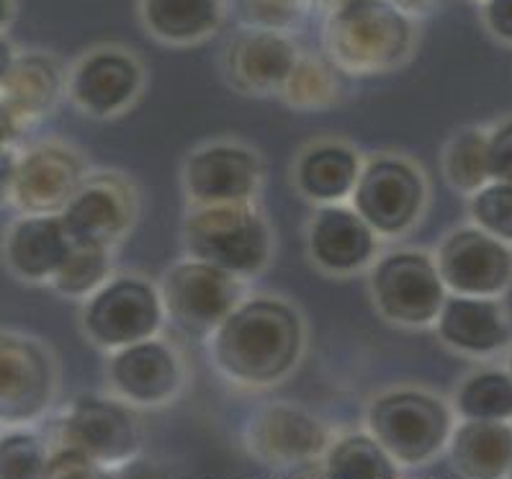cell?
<instances>
[{
  "mask_svg": "<svg viewBox=\"0 0 512 479\" xmlns=\"http://www.w3.org/2000/svg\"><path fill=\"white\" fill-rule=\"evenodd\" d=\"M487 160L492 181L512 183V116L487 127Z\"/></svg>",
  "mask_w": 512,
  "mask_h": 479,
  "instance_id": "cell-36",
  "label": "cell"
},
{
  "mask_svg": "<svg viewBox=\"0 0 512 479\" xmlns=\"http://www.w3.org/2000/svg\"><path fill=\"white\" fill-rule=\"evenodd\" d=\"M302 52L291 31L240 24L224 44L222 78L240 96L278 98Z\"/></svg>",
  "mask_w": 512,
  "mask_h": 479,
  "instance_id": "cell-17",
  "label": "cell"
},
{
  "mask_svg": "<svg viewBox=\"0 0 512 479\" xmlns=\"http://www.w3.org/2000/svg\"><path fill=\"white\" fill-rule=\"evenodd\" d=\"M320 474L330 479H394L402 467L366 428L340 433L320 461Z\"/></svg>",
  "mask_w": 512,
  "mask_h": 479,
  "instance_id": "cell-26",
  "label": "cell"
},
{
  "mask_svg": "<svg viewBox=\"0 0 512 479\" xmlns=\"http://www.w3.org/2000/svg\"><path fill=\"white\" fill-rule=\"evenodd\" d=\"M145 88V62L124 44L88 47L67 67V101L98 122H114L134 111Z\"/></svg>",
  "mask_w": 512,
  "mask_h": 479,
  "instance_id": "cell-10",
  "label": "cell"
},
{
  "mask_svg": "<svg viewBox=\"0 0 512 479\" xmlns=\"http://www.w3.org/2000/svg\"><path fill=\"white\" fill-rule=\"evenodd\" d=\"M451 405L461 420H512V374L507 366L469 371L453 389Z\"/></svg>",
  "mask_w": 512,
  "mask_h": 479,
  "instance_id": "cell-27",
  "label": "cell"
},
{
  "mask_svg": "<svg viewBox=\"0 0 512 479\" xmlns=\"http://www.w3.org/2000/svg\"><path fill=\"white\" fill-rule=\"evenodd\" d=\"M448 294L505 297L512 289V245L482 227L458 225L433 250Z\"/></svg>",
  "mask_w": 512,
  "mask_h": 479,
  "instance_id": "cell-19",
  "label": "cell"
},
{
  "mask_svg": "<svg viewBox=\"0 0 512 479\" xmlns=\"http://www.w3.org/2000/svg\"><path fill=\"white\" fill-rule=\"evenodd\" d=\"M165 325L168 312L160 284L145 273L116 271L80 302V333L103 353L165 333Z\"/></svg>",
  "mask_w": 512,
  "mask_h": 479,
  "instance_id": "cell-7",
  "label": "cell"
},
{
  "mask_svg": "<svg viewBox=\"0 0 512 479\" xmlns=\"http://www.w3.org/2000/svg\"><path fill=\"white\" fill-rule=\"evenodd\" d=\"M340 70L322 55L302 52L278 101L302 114H322L340 101Z\"/></svg>",
  "mask_w": 512,
  "mask_h": 479,
  "instance_id": "cell-29",
  "label": "cell"
},
{
  "mask_svg": "<svg viewBox=\"0 0 512 479\" xmlns=\"http://www.w3.org/2000/svg\"><path fill=\"white\" fill-rule=\"evenodd\" d=\"M91 170L83 152L65 140L24 145L13 173L11 207L19 214H60Z\"/></svg>",
  "mask_w": 512,
  "mask_h": 479,
  "instance_id": "cell-16",
  "label": "cell"
},
{
  "mask_svg": "<svg viewBox=\"0 0 512 479\" xmlns=\"http://www.w3.org/2000/svg\"><path fill=\"white\" fill-rule=\"evenodd\" d=\"M21 147H24V134L13 127V122L0 106V207L11 204L13 173H16Z\"/></svg>",
  "mask_w": 512,
  "mask_h": 479,
  "instance_id": "cell-35",
  "label": "cell"
},
{
  "mask_svg": "<svg viewBox=\"0 0 512 479\" xmlns=\"http://www.w3.org/2000/svg\"><path fill=\"white\" fill-rule=\"evenodd\" d=\"M266 186V160L247 142L217 137L191 147L181 163L186 207L258 201Z\"/></svg>",
  "mask_w": 512,
  "mask_h": 479,
  "instance_id": "cell-12",
  "label": "cell"
},
{
  "mask_svg": "<svg viewBox=\"0 0 512 479\" xmlns=\"http://www.w3.org/2000/svg\"><path fill=\"white\" fill-rule=\"evenodd\" d=\"M510 477H512V472H510Z\"/></svg>",
  "mask_w": 512,
  "mask_h": 479,
  "instance_id": "cell-45",
  "label": "cell"
},
{
  "mask_svg": "<svg viewBox=\"0 0 512 479\" xmlns=\"http://www.w3.org/2000/svg\"><path fill=\"white\" fill-rule=\"evenodd\" d=\"M52 441L73 443L114 474L142 454L145 425L137 407L111 392H85L62 410Z\"/></svg>",
  "mask_w": 512,
  "mask_h": 479,
  "instance_id": "cell-11",
  "label": "cell"
},
{
  "mask_svg": "<svg viewBox=\"0 0 512 479\" xmlns=\"http://www.w3.org/2000/svg\"><path fill=\"white\" fill-rule=\"evenodd\" d=\"M330 3H332V0H314V6H317V11H325V8L327 6H330Z\"/></svg>",
  "mask_w": 512,
  "mask_h": 479,
  "instance_id": "cell-42",
  "label": "cell"
},
{
  "mask_svg": "<svg viewBox=\"0 0 512 479\" xmlns=\"http://www.w3.org/2000/svg\"><path fill=\"white\" fill-rule=\"evenodd\" d=\"M116 273V250L98 248V245H75L62 263L49 289L62 299L85 302L93 292H98Z\"/></svg>",
  "mask_w": 512,
  "mask_h": 479,
  "instance_id": "cell-30",
  "label": "cell"
},
{
  "mask_svg": "<svg viewBox=\"0 0 512 479\" xmlns=\"http://www.w3.org/2000/svg\"><path fill=\"white\" fill-rule=\"evenodd\" d=\"M420 44V21L394 0H332L322 11V52L350 78L402 70Z\"/></svg>",
  "mask_w": 512,
  "mask_h": 479,
  "instance_id": "cell-2",
  "label": "cell"
},
{
  "mask_svg": "<svg viewBox=\"0 0 512 479\" xmlns=\"http://www.w3.org/2000/svg\"><path fill=\"white\" fill-rule=\"evenodd\" d=\"M402 11H407L412 19L425 21L428 16H433L440 6H443V0H394Z\"/></svg>",
  "mask_w": 512,
  "mask_h": 479,
  "instance_id": "cell-38",
  "label": "cell"
},
{
  "mask_svg": "<svg viewBox=\"0 0 512 479\" xmlns=\"http://www.w3.org/2000/svg\"><path fill=\"white\" fill-rule=\"evenodd\" d=\"M232 11L240 16L242 24L291 31V34L307 19V13H312L307 8L286 6L278 0H232Z\"/></svg>",
  "mask_w": 512,
  "mask_h": 479,
  "instance_id": "cell-33",
  "label": "cell"
},
{
  "mask_svg": "<svg viewBox=\"0 0 512 479\" xmlns=\"http://www.w3.org/2000/svg\"><path fill=\"white\" fill-rule=\"evenodd\" d=\"M103 374L106 392L137 407L139 413L170 407L188 387L186 353L165 333L109 351Z\"/></svg>",
  "mask_w": 512,
  "mask_h": 479,
  "instance_id": "cell-9",
  "label": "cell"
},
{
  "mask_svg": "<svg viewBox=\"0 0 512 479\" xmlns=\"http://www.w3.org/2000/svg\"><path fill=\"white\" fill-rule=\"evenodd\" d=\"M507 371H510V374H512V343H510V348H507Z\"/></svg>",
  "mask_w": 512,
  "mask_h": 479,
  "instance_id": "cell-43",
  "label": "cell"
},
{
  "mask_svg": "<svg viewBox=\"0 0 512 479\" xmlns=\"http://www.w3.org/2000/svg\"><path fill=\"white\" fill-rule=\"evenodd\" d=\"M16 55H19V49L13 47L11 39L6 37V34H0V83H3V78H6V73L11 70L13 60H16Z\"/></svg>",
  "mask_w": 512,
  "mask_h": 479,
  "instance_id": "cell-39",
  "label": "cell"
},
{
  "mask_svg": "<svg viewBox=\"0 0 512 479\" xmlns=\"http://www.w3.org/2000/svg\"><path fill=\"white\" fill-rule=\"evenodd\" d=\"M60 392V364L44 340L0 330V420L39 425Z\"/></svg>",
  "mask_w": 512,
  "mask_h": 479,
  "instance_id": "cell-14",
  "label": "cell"
},
{
  "mask_svg": "<svg viewBox=\"0 0 512 479\" xmlns=\"http://www.w3.org/2000/svg\"><path fill=\"white\" fill-rule=\"evenodd\" d=\"M440 173L453 194L464 199L492 181L487 160V127L469 124L451 132L440 150Z\"/></svg>",
  "mask_w": 512,
  "mask_h": 479,
  "instance_id": "cell-28",
  "label": "cell"
},
{
  "mask_svg": "<svg viewBox=\"0 0 512 479\" xmlns=\"http://www.w3.org/2000/svg\"><path fill=\"white\" fill-rule=\"evenodd\" d=\"M49 438L39 425L0 428V479H44Z\"/></svg>",
  "mask_w": 512,
  "mask_h": 479,
  "instance_id": "cell-31",
  "label": "cell"
},
{
  "mask_svg": "<svg viewBox=\"0 0 512 479\" xmlns=\"http://www.w3.org/2000/svg\"><path fill=\"white\" fill-rule=\"evenodd\" d=\"M73 250L60 214H19L3 232L0 258L13 279L49 286Z\"/></svg>",
  "mask_w": 512,
  "mask_h": 479,
  "instance_id": "cell-22",
  "label": "cell"
},
{
  "mask_svg": "<svg viewBox=\"0 0 512 479\" xmlns=\"http://www.w3.org/2000/svg\"><path fill=\"white\" fill-rule=\"evenodd\" d=\"M109 469L101 467L91 454L65 441L49 443L47 467H44V479H93L109 477Z\"/></svg>",
  "mask_w": 512,
  "mask_h": 479,
  "instance_id": "cell-34",
  "label": "cell"
},
{
  "mask_svg": "<svg viewBox=\"0 0 512 479\" xmlns=\"http://www.w3.org/2000/svg\"><path fill=\"white\" fill-rule=\"evenodd\" d=\"M304 245L314 271L327 279H353L366 276L386 243L350 201H343L314 207L304 227Z\"/></svg>",
  "mask_w": 512,
  "mask_h": 479,
  "instance_id": "cell-18",
  "label": "cell"
},
{
  "mask_svg": "<svg viewBox=\"0 0 512 479\" xmlns=\"http://www.w3.org/2000/svg\"><path fill=\"white\" fill-rule=\"evenodd\" d=\"M309 348L307 317L289 297L250 292L206 338L211 369L229 387L266 392L289 382Z\"/></svg>",
  "mask_w": 512,
  "mask_h": 479,
  "instance_id": "cell-1",
  "label": "cell"
},
{
  "mask_svg": "<svg viewBox=\"0 0 512 479\" xmlns=\"http://www.w3.org/2000/svg\"><path fill=\"white\" fill-rule=\"evenodd\" d=\"M67 98V67L42 49H21L0 83V106L13 127L26 134L55 114Z\"/></svg>",
  "mask_w": 512,
  "mask_h": 479,
  "instance_id": "cell-21",
  "label": "cell"
},
{
  "mask_svg": "<svg viewBox=\"0 0 512 479\" xmlns=\"http://www.w3.org/2000/svg\"><path fill=\"white\" fill-rule=\"evenodd\" d=\"M278 3H286V6H296V8H307V11H314V0H278Z\"/></svg>",
  "mask_w": 512,
  "mask_h": 479,
  "instance_id": "cell-41",
  "label": "cell"
},
{
  "mask_svg": "<svg viewBox=\"0 0 512 479\" xmlns=\"http://www.w3.org/2000/svg\"><path fill=\"white\" fill-rule=\"evenodd\" d=\"M330 425L296 405V402H266L245 423L242 446L247 456L276 472H296L299 467H320L330 449Z\"/></svg>",
  "mask_w": 512,
  "mask_h": 479,
  "instance_id": "cell-13",
  "label": "cell"
},
{
  "mask_svg": "<svg viewBox=\"0 0 512 479\" xmlns=\"http://www.w3.org/2000/svg\"><path fill=\"white\" fill-rule=\"evenodd\" d=\"M232 13V0H137L147 37L173 49L199 47L217 37Z\"/></svg>",
  "mask_w": 512,
  "mask_h": 479,
  "instance_id": "cell-24",
  "label": "cell"
},
{
  "mask_svg": "<svg viewBox=\"0 0 512 479\" xmlns=\"http://www.w3.org/2000/svg\"><path fill=\"white\" fill-rule=\"evenodd\" d=\"M456 420L451 400L417 384L381 389L363 407V428L389 451L402 472L428 467L446 454Z\"/></svg>",
  "mask_w": 512,
  "mask_h": 479,
  "instance_id": "cell-3",
  "label": "cell"
},
{
  "mask_svg": "<svg viewBox=\"0 0 512 479\" xmlns=\"http://www.w3.org/2000/svg\"><path fill=\"white\" fill-rule=\"evenodd\" d=\"M363 155L343 137H314L304 142L291 163V186L307 204H343L356 191Z\"/></svg>",
  "mask_w": 512,
  "mask_h": 479,
  "instance_id": "cell-23",
  "label": "cell"
},
{
  "mask_svg": "<svg viewBox=\"0 0 512 479\" xmlns=\"http://www.w3.org/2000/svg\"><path fill=\"white\" fill-rule=\"evenodd\" d=\"M16 21V0H0V34H6Z\"/></svg>",
  "mask_w": 512,
  "mask_h": 479,
  "instance_id": "cell-40",
  "label": "cell"
},
{
  "mask_svg": "<svg viewBox=\"0 0 512 479\" xmlns=\"http://www.w3.org/2000/svg\"><path fill=\"white\" fill-rule=\"evenodd\" d=\"M466 214L471 225L482 227L489 235L500 237L502 243L512 245V183H484L479 191L466 196Z\"/></svg>",
  "mask_w": 512,
  "mask_h": 479,
  "instance_id": "cell-32",
  "label": "cell"
},
{
  "mask_svg": "<svg viewBox=\"0 0 512 479\" xmlns=\"http://www.w3.org/2000/svg\"><path fill=\"white\" fill-rule=\"evenodd\" d=\"M368 297L376 315L402 330H428L448 297L433 250H381L366 271Z\"/></svg>",
  "mask_w": 512,
  "mask_h": 479,
  "instance_id": "cell-6",
  "label": "cell"
},
{
  "mask_svg": "<svg viewBox=\"0 0 512 479\" xmlns=\"http://www.w3.org/2000/svg\"><path fill=\"white\" fill-rule=\"evenodd\" d=\"M453 472L466 479H500L512 472V420H456L446 449Z\"/></svg>",
  "mask_w": 512,
  "mask_h": 479,
  "instance_id": "cell-25",
  "label": "cell"
},
{
  "mask_svg": "<svg viewBox=\"0 0 512 479\" xmlns=\"http://www.w3.org/2000/svg\"><path fill=\"white\" fill-rule=\"evenodd\" d=\"M433 333L440 346L456 356L489 361L510 348L512 322L502 297L448 294L433 322Z\"/></svg>",
  "mask_w": 512,
  "mask_h": 479,
  "instance_id": "cell-20",
  "label": "cell"
},
{
  "mask_svg": "<svg viewBox=\"0 0 512 479\" xmlns=\"http://www.w3.org/2000/svg\"><path fill=\"white\" fill-rule=\"evenodd\" d=\"M142 214V194L121 170H91L78 194L62 209V225L75 245L119 250Z\"/></svg>",
  "mask_w": 512,
  "mask_h": 479,
  "instance_id": "cell-15",
  "label": "cell"
},
{
  "mask_svg": "<svg viewBox=\"0 0 512 479\" xmlns=\"http://www.w3.org/2000/svg\"><path fill=\"white\" fill-rule=\"evenodd\" d=\"M476 3H479V0H476Z\"/></svg>",
  "mask_w": 512,
  "mask_h": 479,
  "instance_id": "cell-46",
  "label": "cell"
},
{
  "mask_svg": "<svg viewBox=\"0 0 512 479\" xmlns=\"http://www.w3.org/2000/svg\"><path fill=\"white\" fill-rule=\"evenodd\" d=\"M0 428H3V420H0Z\"/></svg>",
  "mask_w": 512,
  "mask_h": 479,
  "instance_id": "cell-44",
  "label": "cell"
},
{
  "mask_svg": "<svg viewBox=\"0 0 512 479\" xmlns=\"http://www.w3.org/2000/svg\"><path fill=\"white\" fill-rule=\"evenodd\" d=\"M183 253L235 273L253 284L276 258V230L258 201L186 207Z\"/></svg>",
  "mask_w": 512,
  "mask_h": 479,
  "instance_id": "cell-4",
  "label": "cell"
},
{
  "mask_svg": "<svg viewBox=\"0 0 512 479\" xmlns=\"http://www.w3.org/2000/svg\"><path fill=\"white\" fill-rule=\"evenodd\" d=\"M479 19L489 37L512 47V0H479Z\"/></svg>",
  "mask_w": 512,
  "mask_h": 479,
  "instance_id": "cell-37",
  "label": "cell"
},
{
  "mask_svg": "<svg viewBox=\"0 0 512 479\" xmlns=\"http://www.w3.org/2000/svg\"><path fill=\"white\" fill-rule=\"evenodd\" d=\"M157 284L163 292L168 322L199 340L209 338L250 294V281L193 255L170 263Z\"/></svg>",
  "mask_w": 512,
  "mask_h": 479,
  "instance_id": "cell-8",
  "label": "cell"
},
{
  "mask_svg": "<svg viewBox=\"0 0 512 479\" xmlns=\"http://www.w3.org/2000/svg\"><path fill=\"white\" fill-rule=\"evenodd\" d=\"M350 204L384 243H397L422 225L430 209V181L410 155L394 150L366 155Z\"/></svg>",
  "mask_w": 512,
  "mask_h": 479,
  "instance_id": "cell-5",
  "label": "cell"
}]
</instances>
